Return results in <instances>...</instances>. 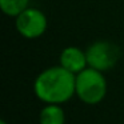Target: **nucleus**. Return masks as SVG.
Returning <instances> with one entry per match:
<instances>
[{"label": "nucleus", "instance_id": "1", "mask_svg": "<svg viewBox=\"0 0 124 124\" xmlns=\"http://www.w3.org/2000/svg\"><path fill=\"white\" fill-rule=\"evenodd\" d=\"M76 75L62 65L41 71L33 81L36 97L46 104H64L75 96Z\"/></svg>", "mask_w": 124, "mask_h": 124}, {"label": "nucleus", "instance_id": "2", "mask_svg": "<svg viewBox=\"0 0 124 124\" xmlns=\"http://www.w3.org/2000/svg\"><path fill=\"white\" fill-rule=\"evenodd\" d=\"M107 79L101 71L87 67L76 75L75 93L87 105H96L107 95Z\"/></svg>", "mask_w": 124, "mask_h": 124}, {"label": "nucleus", "instance_id": "3", "mask_svg": "<svg viewBox=\"0 0 124 124\" xmlns=\"http://www.w3.org/2000/svg\"><path fill=\"white\" fill-rule=\"evenodd\" d=\"M85 55L88 67L105 72L117 64L120 59V48L112 41L99 40L85 49Z\"/></svg>", "mask_w": 124, "mask_h": 124}, {"label": "nucleus", "instance_id": "4", "mask_svg": "<svg viewBox=\"0 0 124 124\" xmlns=\"http://www.w3.org/2000/svg\"><path fill=\"white\" fill-rule=\"evenodd\" d=\"M15 25L19 35H22L23 38L38 39L46 33L48 20L43 11H40L39 8L28 7L15 17Z\"/></svg>", "mask_w": 124, "mask_h": 124}, {"label": "nucleus", "instance_id": "5", "mask_svg": "<svg viewBox=\"0 0 124 124\" xmlns=\"http://www.w3.org/2000/svg\"><path fill=\"white\" fill-rule=\"evenodd\" d=\"M59 64L62 67H64L65 70H68L70 72L78 75L79 72L88 67L87 63V55L85 51H83L79 47L70 46L67 48H64L62 51L59 56Z\"/></svg>", "mask_w": 124, "mask_h": 124}, {"label": "nucleus", "instance_id": "6", "mask_svg": "<svg viewBox=\"0 0 124 124\" xmlns=\"http://www.w3.org/2000/svg\"><path fill=\"white\" fill-rule=\"evenodd\" d=\"M40 124H65V112L62 104H46L39 113Z\"/></svg>", "mask_w": 124, "mask_h": 124}, {"label": "nucleus", "instance_id": "7", "mask_svg": "<svg viewBox=\"0 0 124 124\" xmlns=\"http://www.w3.org/2000/svg\"><path fill=\"white\" fill-rule=\"evenodd\" d=\"M30 0H0V8L4 15L11 17H16L24 9H27Z\"/></svg>", "mask_w": 124, "mask_h": 124}, {"label": "nucleus", "instance_id": "8", "mask_svg": "<svg viewBox=\"0 0 124 124\" xmlns=\"http://www.w3.org/2000/svg\"><path fill=\"white\" fill-rule=\"evenodd\" d=\"M0 124H8V123H7L6 120H1V121H0Z\"/></svg>", "mask_w": 124, "mask_h": 124}]
</instances>
